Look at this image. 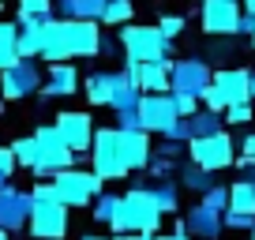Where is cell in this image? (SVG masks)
I'll list each match as a JSON object with an SVG mask.
<instances>
[{
    "label": "cell",
    "mask_w": 255,
    "mask_h": 240,
    "mask_svg": "<svg viewBox=\"0 0 255 240\" xmlns=\"http://www.w3.org/2000/svg\"><path fill=\"white\" fill-rule=\"evenodd\" d=\"M158 225H161V210L154 203L150 188H131L120 195V214L109 222V233L113 237H124V233L158 237Z\"/></svg>",
    "instance_id": "6da1fadb"
},
{
    "label": "cell",
    "mask_w": 255,
    "mask_h": 240,
    "mask_svg": "<svg viewBox=\"0 0 255 240\" xmlns=\"http://www.w3.org/2000/svg\"><path fill=\"white\" fill-rule=\"evenodd\" d=\"M83 94H87L90 105H109L113 113H128V109H139V90L135 83L120 72H90L87 83H83Z\"/></svg>",
    "instance_id": "7a4b0ae2"
},
{
    "label": "cell",
    "mask_w": 255,
    "mask_h": 240,
    "mask_svg": "<svg viewBox=\"0 0 255 240\" xmlns=\"http://www.w3.org/2000/svg\"><path fill=\"white\" fill-rule=\"evenodd\" d=\"M120 53L131 64H173V41L161 38L158 26H131L120 30Z\"/></svg>",
    "instance_id": "3957f363"
},
{
    "label": "cell",
    "mask_w": 255,
    "mask_h": 240,
    "mask_svg": "<svg viewBox=\"0 0 255 240\" xmlns=\"http://www.w3.org/2000/svg\"><path fill=\"white\" fill-rule=\"evenodd\" d=\"M34 143H38V165H34L30 173L38 176V180H53L64 169H75V154H72V146L60 139L56 124H41V128L34 131Z\"/></svg>",
    "instance_id": "277c9868"
},
{
    "label": "cell",
    "mask_w": 255,
    "mask_h": 240,
    "mask_svg": "<svg viewBox=\"0 0 255 240\" xmlns=\"http://www.w3.org/2000/svg\"><path fill=\"white\" fill-rule=\"evenodd\" d=\"M90 173L98 180H124L131 169H128L124 154H120V131L117 128H98L94 131V146H90Z\"/></svg>",
    "instance_id": "5b68a950"
},
{
    "label": "cell",
    "mask_w": 255,
    "mask_h": 240,
    "mask_svg": "<svg viewBox=\"0 0 255 240\" xmlns=\"http://www.w3.org/2000/svg\"><path fill=\"white\" fill-rule=\"evenodd\" d=\"M53 188H56V199L64 207H87L102 195V180H98L90 169H64V173L53 176Z\"/></svg>",
    "instance_id": "8992f818"
},
{
    "label": "cell",
    "mask_w": 255,
    "mask_h": 240,
    "mask_svg": "<svg viewBox=\"0 0 255 240\" xmlns=\"http://www.w3.org/2000/svg\"><path fill=\"white\" fill-rule=\"evenodd\" d=\"M188 161L191 165H203L207 173H222V169H229L233 161H237V143H233V135H225V131H218V135H210V139H191L188 143Z\"/></svg>",
    "instance_id": "52a82bcc"
},
{
    "label": "cell",
    "mask_w": 255,
    "mask_h": 240,
    "mask_svg": "<svg viewBox=\"0 0 255 240\" xmlns=\"http://www.w3.org/2000/svg\"><path fill=\"white\" fill-rule=\"evenodd\" d=\"M214 83V72L203 56H184V60H173V72H169V94H188L199 98L203 90Z\"/></svg>",
    "instance_id": "ba28073f"
},
{
    "label": "cell",
    "mask_w": 255,
    "mask_h": 240,
    "mask_svg": "<svg viewBox=\"0 0 255 240\" xmlns=\"http://www.w3.org/2000/svg\"><path fill=\"white\" fill-rule=\"evenodd\" d=\"M244 15L240 0H203V34L210 38H237V23Z\"/></svg>",
    "instance_id": "9c48e42d"
},
{
    "label": "cell",
    "mask_w": 255,
    "mask_h": 240,
    "mask_svg": "<svg viewBox=\"0 0 255 240\" xmlns=\"http://www.w3.org/2000/svg\"><path fill=\"white\" fill-rule=\"evenodd\" d=\"M41 87H45V83H41L38 60H19L8 72H0V94L8 98V102H23V98L38 94Z\"/></svg>",
    "instance_id": "30bf717a"
},
{
    "label": "cell",
    "mask_w": 255,
    "mask_h": 240,
    "mask_svg": "<svg viewBox=\"0 0 255 240\" xmlns=\"http://www.w3.org/2000/svg\"><path fill=\"white\" fill-rule=\"evenodd\" d=\"M26 229L34 240H64L68 237V207L64 203H34Z\"/></svg>",
    "instance_id": "8fae6325"
},
{
    "label": "cell",
    "mask_w": 255,
    "mask_h": 240,
    "mask_svg": "<svg viewBox=\"0 0 255 240\" xmlns=\"http://www.w3.org/2000/svg\"><path fill=\"white\" fill-rule=\"evenodd\" d=\"M56 131H60V139L68 146H72V154L79 158L83 150H90L94 146V117L83 109H64L60 117H56Z\"/></svg>",
    "instance_id": "7c38bea8"
},
{
    "label": "cell",
    "mask_w": 255,
    "mask_h": 240,
    "mask_svg": "<svg viewBox=\"0 0 255 240\" xmlns=\"http://www.w3.org/2000/svg\"><path fill=\"white\" fill-rule=\"evenodd\" d=\"M64 34H68V53L72 60H90L102 56V23H87V19H64Z\"/></svg>",
    "instance_id": "4fadbf2b"
},
{
    "label": "cell",
    "mask_w": 255,
    "mask_h": 240,
    "mask_svg": "<svg viewBox=\"0 0 255 240\" xmlns=\"http://www.w3.org/2000/svg\"><path fill=\"white\" fill-rule=\"evenodd\" d=\"M139 124H143V131L150 135V131H165L173 120H180V113H176V102L173 94H143L139 98Z\"/></svg>",
    "instance_id": "5bb4252c"
},
{
    "label": "cell",
    "mask_w": 255,
    "mask_h": 240,
    "mask_svg": "<svg viewBox=\"0 0 255 240\" xmlns=\"http://www.w3.org/2000/svg\"><path fill=\"white\" fill-rule=\"evenodd\" d=\"M30 210H34L30 192H19V188L8 184L4 192H0V229H4V233L26 229V222H30Z\"/></svg>",
    "instance_id": "9a60e30c"
},
{
    "label": "cell",
    "mask_w": 255,
    "mask_h": 240,
    "mask_svg": "<svg viewBox=\"0 0 255 240\" xmlns=\"http://www.w3.org/2000/svg\"><path fill=\"white\" fill-rule=\"evenodd\" d=\"M169 72H173V64H131V60H124V75L135 83L139 94H169Z\"/></svg>",
    "instance_id": "2e32d148"
},
{
    "label": "cell",
    "mask_w": 255,
    "mask_h": 240,
    "mask_svg": "<svg viewBox=\"0 0 255 240\" xmlns=\"http://www.w3.org/2000/svg\"><path fill=\"white\" fill-rule=\"evenodd\" d=\"M214 87L225 98V105L252 102V68H222L214 72Z\"/></svg>",
    "instance_id": "e0dca14e"
},
{
    "label": "cell",
    "mask_w": 255,
    "mask_h": 240,
    "mask_svg": "<svg viewBox=\"0 0 255 240\" xmlns=\"http://www.w3.org/2000/svg\"><path fill=\"white\" fill-rule=\"evenodd\" d=\"M41 60L49 64H68L72 53H68V34H64V19L49 15L41 26Z\"/></svg>",
    "instance_id": "ac0fdd59"
},
{
    "label": "cell",
    "mask_w": 255,
    "mask_h": 240,
    "mask_svg": "<svg viewBox=\"0 0 255 240\" xmlns=\"http://www.w3.org/2000/svg\"><path fill=\"white\" fill-rule=\"evenodd\" d=\"M120 154H124L131 173H143V169L150 165V158H154V143H150L146 131H120Z\"/></svg>",
    "instance_id": "d6986e66"
},
{
    "label": "cell",
    "mask_w": 255,
    "mask_h": 240,
    "mask_svg": "<svg viewBox=\"0 0 255 240\" xmlns=\"http://www.w3.org/2000/svg\"><path fill=\"white\" fill-rule=\"evenodd\" d=\"M184 225H188V237L191 240H218L222 237V214L210 207H203V203H195V207L184 214Z\"/></svg>",
    "instance_id": "ffe728a7"
},
{
    "label": "cell",
    "mask_w": 255,
    "mask_h": 240,
    "mask_svg": "<svg viewBox=\"0 0 255 240\" xmlns=\"http://www.w3.org/2000/svg\"><path fill=\"white\" fill-rule=\"evenodd\" d=\"M79 94V72L75 64H49V75H45V87H41V98H72Z\"/></svg>",
    "instance_id": "44dd1931"
},
{
    "label": "cell",
    "mask_w": 255,
    "mask_h": 240,
    "mask_svg": "<svg viewBox=\"0 0 255 240\" xmlns=\"http://www.w3.org/2000/svg\"><path fill=\"white\" fill-rule=\"evenodd\" d=\"M105 4L109 0H53L56 19H87V23H102Z\"/></svg>",
    "instance_id": "7402d4cb"
},
{
    "label": "cell",
    "mask_w": 255,
    "mask_h": 240,
    "mask_svg": "<svg viewBox=\"0 0 255 240\" xmlns=\"http://www.w3.org/2000/svg\"><path fill=\"white\" fill-rule=\"evenodd\" d=\"M41 26H45V19H23V23H19L15 49H19L23 60H38L41 56Z\"/></svg>",
    "instance_id": "603a6c76"
},
{
    "label": "cell",
    "mask_w": 255,
    "mask_h": 240,
    "mask_svg": "<svg viewBox=\"0 0 255 240\" xmlns=\"http://www.w3.org/2000/svg\"><path fill=\"white\" fill-rule=\"evenodd\" d=\"M184 120H188L191 139H210V135H218V131H225V117H218V113H210V109H199L195 117H184Z\"/></svg>",
    "instance_id": "cb8c5ba5"
},
{
    "label": "cell",
    "mask_w": 255,
    "mask_h": 240,
    "mask_svg": "<svg viewBox=\"0 0 255 240\" xmlns=\"http://www.w3.org/2000/svg\"><path fill=\"white\" fill-rule=\"evenodd\" d=\"M146 188H150V195H154V203H158L161 218H169V214L180 210V184H176L173 176H169V180H154V184H146Z\"/></svg>",
    "instance_id": "d4e9b609"
},
{
    "label": "cell",
    "mask_w": 255,
    "mask_h": 240,
    "mask_svg": "<svg viewBox=\"0 0 255 240\" xmlns=\"http://www.w3.org/2000/svg\"><path fill=\"white\" fill-rule=\"evenodd\" d=\"M19 41V23H11V19H0V72H8L11 64H19L23 56H19L15 49Z\"/></svg>",
    "instance_id": "484cf974"
},
{
    "label": "cell",
    "mask_w": 255,
    "mask_h": 240,
    "mask_svg": "<svg viewBox=\"0 0 255 240\" xmlns=\"http://www.w3.org/2000/svg\"><path fill=\"white\" fill-rule=\"evenodd\" d=\"M214 184H218V176L207 173L203 165H191V161H188V165L180 169V188H188V192H199V199H203V195H207Z\"/></svg>",
    "instance_id": "4316f807"
},
{
    "label": "cell",
    "mask_w": 255,
    "mask_h": 240,
    "mask_svg": "<svg viewBox=\"0 0 255 240\" xmlns=\"http://www.w3.org/2000/svg\"><path fill=\"white\" fill-rule=\"evenodd\" d=\"M229 210H233V214H252L255 218V184H248V180H233V184H229Z\"/></svg>",
    "instance_id": "83f0119b"
},
{
    "label": "cell",
    "mask_w": 255,
    "mask_h": 240,
    "mask_svg": "<svg viewBox=\"0 0 255 240\" xmlns=\"http://www.w3.org/2000/svg\"><path fill=\"white\" fill-rule=\"evenodd\" d=\"M135 15V4L131 0H109L105 4V15H102V26H128Z\"/></svg>",
    "instance_id": "f1b7e54d"
},
{
    "label": "cell",
    "mask_w": 255,
    "mask_h": 240,
    "mask_svg": "<svg viewBox=\"0 0 255 240\" xmlns=\"http://www.w3.org/2000/svg\"><path fill=\"white\" fill-rule=\"evenodd\" d=\"M11 154H15V161L23 169H34V165H38V143H34V135L15 139V143H11Z\"/></svg>",
    "instance_id": "f546056e"
},
{
    "label": "cell",
    "mask_w": 255,
    "mask_h": 240,
    "mask_svg": "<svg viewBox=\"0 0 255 240\" xmlns=\"http://www.w3.org/2000/svg\"><path fill=\"white\" fill-rule=\"evenodd\" d=\"M117 214H120V195H113V192H102V195L94 199V218H98L102 225H109Z\"/></svg>",
    "instance_id": "4dcf8cb0"
},
{
    "label": "cell",
    "mask_w": 255,
    "mask_h": 240,
    "mask_svg": "<svg viewBox=\"0 0 255 240\" xmlns=\"http://www.w3.org/2000/svg\"><path fill=\"white\" fill-rule=\"evenodd\" d=\"M49 15H53V0H19L15 23H23V19H49Z\"/></svg>",
    "instance_id": "1f68e13d"
},
{
    "label": "cell",
    "mask_w": 255,
    "mask_h": 240,
    "mask_svg": "<svg viewBox=\"0 0 255 240\" xmlns=\"http://www.w3.org/2000/svg\"><path fill=\"white\" fill-rule=\"evenodd\" d=\"M199 203H203V207H210V210H218V214H225V210H229V188H225V184H214Z\"/></svg>",
    "instance_id": "d6a6232c"
},
{
    "label": "cell",
    "mask_w": 255,
    "mask_h": 240,
    "mask_svg": "<svg viewBox=\"0 0 255 240\" xmlns=\"http://www.w3.org/2000/svg\"><path fill=\"white\" fill-rule=\"evenodd\" d=\"M173 169H176V161H169V158H161V154H154L150 165H146L143 173H150L154 180H169V176H173Z\"/></svg>",
    "instance_id": "836d02e7"
},
{
    "label": "cell",
    "mask_w": 255,
    "mask_h": 240,
    "mask_svg": "<svg viewBox=\"0 0 255 240\" xmlns=\"http://www.w3.org/2000/svg\"><path fill=\"white\" fill-rule=\"evenodd\" d=\"M225 124H233V128H244V124H252V102L229 105V109H225Z\"/></svg>",
    "instance_id": "e575fe53"
},
{
    "label": "cell",
    "mask_w": 255,
    "mask_h": 240,
    "mask_svg": "<svg viewBox=\"0 0 255 240\" xmlns=\"http://www.w3.org/2000/svg\"><path fill=\"white\" fill-rule=\"evenodd\" d=\"M222 225H225V229H237V233H252L255 229V218L252 214H233V210H225Z\"/></svg>",
    "instance_id": "d590c367"
},
{
    "label": "cell",
    "mask_w": 255,
    "mask_h": 240,
    "mask_svg": "<svg viewBox=\"0 0 255 240\" xmlns=\"http://www.w3.org/2000/svg\"><path fill=\"white\" fill-rule=\"evenodd\" d=\"M158 30H161V38H165V41L180 38V34H184V15H161Z\"/></svg>",
    "instance_id": "8d00e7d4"
},
{
    "label": "cell",
    "mask_w": 255,
    "mask_h": 240,
    "mask_svg": "<svg viewBox=\"0 0 255 240\" xmlns=\"http://www.w3.org/2000/svg\"><path fill=\"white\" fill-rule=\"evenodd\" d=\"M30 199H34V203H60V199H56L53 180H38V184H34V192H30Z\"/></svg>",
    "instance_id": "74e56055"
},
{
    "label": "cell",
    "mask_w": 255,
    "mask_h": 240,
    "mask_svg": "<svg viewBox=\"0 0 255 240\" xmlns=\"http://www.w3.org/2000/svg\"><path fill=\"white\" fill-rule=\"evenodd\" d=\"M117 128H120V131H143V124H139V113H135V109L117 113Z\"/></svg>",
    "instance_id": "f35d334b"
},
{
    "label": "cell",
    "mask_w": 255,
    "mask_h": 240,
    "mask_svg": "<svg viewBox=\"0 0 255 240\" xmlns=\"http://www.w3.org/2000/svg\"><path fill=\"white\" fill-rule=\"evenodd\" d=\"M173 102H176V113H180V117H195V113H199V98L173 94Z\"/></svg>",
    "instance_id": "ab89813d"
},
{
    "label": "cell",
    "mask_w": 255,
    "mask_h": 240,
    "mask_svg": "<svg viewBox=\"0 0 255 240\" xmlns=\"http://www.w3.org/2000/svg\"><path fill=\"white\" fill-rule=\"evenodd\" d=\"M184 150H188L184 143H169V139H161V143L154 146V154H161V158H169V161H176V158H180Z\"/></svg>",
    "instance_id": "60d3db41"
},
{
    "label": "cell",
    "mask_w": 255,
    "mask_h": 240,
    "mask_svg": "<svg viewBox=\"0 0 255 240\" xmlns=\"http://www.w3.org/2000/svg\"><path fill=\"white\" fill-rule=\"evenodd\" d=\"M233 169H237V176H240V180L255 184V158H237V161H233Z\"/></svg>",
    "instance_id": "b9f144b4"
},
{
    "label": "cell",
    "mask_w": 255,
    "mask_h": 240,
    "mask_svg": "<svg viewBox=\"0 0 255 240\" xmlns=\"http://www.w3.org/2000/svg\"><path fill=\"white\" fill-rule=\"evenodd\" d=\"M15 165L19 161H15V154H11V146H0V173L8 176V180H11V173H15Z\"/></svg>",
    "instance_id": "7bdbcfd3"
},
{
    "label": "cell",
    "mask_w": 255,
    "mask_h": 240,
    "mask_svg": "<svg viewBox=\"0 0 255 240\" xmlns=\"http://www.w3.org/2000/svg\"><path fill=\"white\" fill-rule=\"evenodd\" d=\"M237 158H255V131H248L244 139H240V146H237Z\"/></svg>",
    "instance_id": "ee69618b"
},
{
    "label": "cell",
    "mask_w": 255,
    "mask_h": 240,
    "mask_svg": "<svg viewBox=\"0 0 255 240\" xmlns=\"http://www.w3.org/2000/svg\"><path fill=\"white\" fill-rule=\"evenodd\" d=\"M252 30H255V15H240V23H237V34H244V38H252Z\"/></svg>",
    "instance_id": "f6af8a7d"
},
{
    "label": "cell",
    "mask_w": 255,
    "mask_h": 240,
    "mask_svg": "<svg viewBox=\"0 0 255 240\" xmlns=\"http://www.w3.org/2000/svg\"><path fill=\"white\" fill-rule=\"evenodd\" d=\"M113 240H154V237H143V233H124V237H113Z\"/></svg>",
    "instance_id": "bcb514c9"
},
{
    "label": "cell",
    "mask_w": 255,
    "mask_h": 240,
    "mask_svg": "<svg viewBox=\"0 0 255 240\" xmlns=\"http://www.w3.org/2000/svg\"><path fill=\"white\" fill-rule=\"evenodd\" d=\"M154 240H191L188 233H165V237H154Z\"/></svg>",
    "instance_id": "7dc6e473"
},
{
    "label": "cell",
    "mask_w": 255,
    "mask_h": 240,
    "mask_svg": "<svg viewBox=\"0 0 255 240\" xmlns=\"http://www.w3.org/2000/svg\"><path fill=\"white\" fill-rule=\"evenodd\" d=\"M240 8H244L248 15H255V0H240Z\"/></svg>",
    "instance_id": "c3c4849f"
},
{
    "label": "cell",
    "mask_w": 255,
    "mask_h": 240,
    "mask_svg": "<svg viewBox=\"0 0 255 240\" xmlns=\"http://www.w3.org/2000/svg\"><path fill=\"white\" fill-rule=\"evenodd\" d=\"M79 240H113V237H98V233H87V237H79Z\"/></svg>",
    "instance_id": "681fc988"
},
{
    "label": "cell",
    "mask_w": 255,
    "mask_h": 240,
    "mask_svg": "<svg viewBox=\"0 0 255 240\" xmlns=\"http://www.w3.org/2000/svg\"><path fill=\"white\" fill-rule=\"evenodd\" d=\"M4 188H8V176H4V173H0V192H4Z\"/></svg>",
    "instance_id": "f907efd6"
},
{
    "label": "cell",
    "mask_w": 255,
    "mask_h": 240,
    "mask_svg": "<svg viewBox=\"0 0 255 240\" xmlns=\"http://www.w3.org/2000/svg\"><path fill=\"white\" fill-rule=\"evenodd\" d=\"M252 98H255V72H252Z\"/></svg>",
    "instance_id": "816d5d0a"
},
{
    "label": "cell",
    "mask_w": 255,
    "mask_h": 240,
    "mask_svg": "<svg viewBox=\"0 0 255 240\" xmlns=\"http://www.w3.org/2000/svg\"><path fill=\"white\" fill-rule=\"evenodd\" d=\"M8 237H11V233H4V229H0V240H8Z\"/></svg>",
    "instance_id": "f5cc1de1"
},
{
    "label": "cell",
    "mask_w": 255,
    "mask_h": 240,
    "mask_svg": "<svg viewBox=\"0 0 255 240\" xmlns=\"http://www.w3.org/2000/svg\"><path fill=\"white\" fill-rule=\"evenodd\" d=\"M252 45H255V30H252Z\"/></svg>",
    "instance_id": "db71d44e"
},
{
    "label": "cell",
    "mask_w": 255,
    "mask_h": 240,
    "mask_svg": "<svg viewBox=\"0 0 255 240\" xmlns=\"http://www.w3.org/2000/svg\"><path fill=\"white\" fill-rule=\"evenodd\" d=\"M252 240H255V229H252Z\"/></svg>",
    "instance_id": "11a10c76"
}]
</instances>
